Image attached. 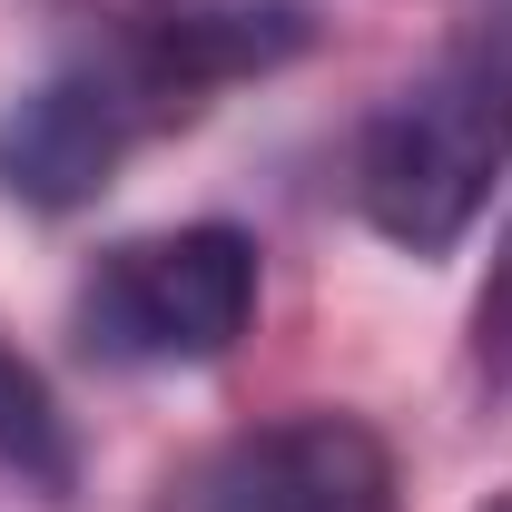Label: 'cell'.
I'll return each mask as SVG.
<instances>
[{"mask_svg":"<svg viewBox=\"0 0 512 512\" xmlns=\"http://www.w3.org/2000/svg\"><path fill=\"white\" fill-rule=\"evenodd\" d=\"M0 473H20L40 493H69L79 483V444H69L60 394L40 384V365H20L10 345H0Z\"/></svg>","mask_w":512,"mask_h":512,"instance_id":"8992f818","label":"cell"},{"mask_svg":"<svg viewBox=\"0 0 512 512\" xmlns=\"http://www.w3.org/2000/svg\"><path fill=\"white\" fill-rule=\"evenodd\" d=\"M473 375L512 394V217L493 237V266H483V296H473Z\"/></svg>","mask_w":512,"mask_h":512,"instance_id":"52a82bcc","label":"cell"},{"mask_svg":"<svg viewBox=\"0 0 512 512\" xmlns=\"http://www.w3.org/2000/svg\"><path fill=\"white\" fill-rule=\"evenodd\" d=\"M158 128H178V119L148 99V79L119 60V40H99L89 60L50 69L40 89H20L0 109V197H20L40 217H69V207H89L109 188Z\"/></svg>","mask_w":512,"mask_h":512,"instance_id":"3957f363","label":"cell"},{"mask_svg":"<svg viewBox=\"0 0 512 512\" xmlns=\"http://www.w3.org/2000/svg\"><path fill=\"white\" fill-rule=\"evenodd\" d=\"M503 178H512V30H483L424 79H404L355 138V207L404 256H453Z\"/></svg>","mask_w":512,"mask_h":512,"instance_id":"6da1fadb","label":"cell"},{"mask_svg":"<svg viewBox=\"0 0 512 512\" xmlns=\"http://www.w3.org/2000/svg\"><path fill=\"white\" fill-rule=\"evenodd\" d=\"M483 512H512V483H503V493H493V503H483Z\"/></svg>","mask_w":512,"mask_h":512,"instance_id":"ba28073f","label":"cell"},{"mask_svg":"<svg viewBox=\"0 0 512 512\" xmlns=\"http://www.w3.org/2000/svg\"><path fill=\"white\" fill-rule=\"evenodd\" d=\"M69 325L99 365H217L256 325V237L227 217L119 237L79 276Z\"/></svg>","mask_w":512,"mask_h":512,"instance_id":"7a4b0ae2","label":"cell"},{"mask_svg":"<svg viewBox=\"0 0 512 512\" xmlns=\"http://www.w3.org/2000/svg\"><path fill=\"white\" fill-rule=\"evenodd\" d=\"M316 40L306 0H178V10H148L119 30V60L148 79V99L168 119H197L217 89L266 79Z\"/></svg>","mask_w":512,"mask_h":512,"instance_id":"5b68a950","label":"cell"},{"mask_svg":"<svg viewBox=\"0 0 512 512\" xmlns=\"http://www.w3.org/2000/svg\"><path fill=\"white\" fill-rule=\"evenodd\" d=\"M188 512H394V453L365 414H286L188 473Z\"/></svg>","mask_w":512,"mask_h":512,"instance_id":"277c9868","label":"cell"}]
</instances>
